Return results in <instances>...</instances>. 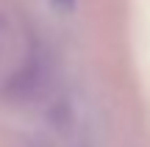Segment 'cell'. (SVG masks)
<instances>
[{
	"mask_svg": "<svg viewBox=\"0 0 150 147\" xmlns=\"http://www.w3.org/2000/svg\"><path fill=\"white\" fill-rule=\"evenodd\" d=\"M3 39H6V20L0 17V47H3Z\"/></svg>",
	"mask_w": 150,
	"mask_h": 147,
	"instance_id": "2",
	"label": "cell"
},
{
	"mask_svg": "<svg viewBox=\"0 0 150 147\" xmlns=\"http://www.w3.org/2000/svg\"><path fill=\"white\" fill-rule=\"evenodd\" d=\"M50 3H53V6H56V8H59V11H70L75 0H50Z\"/></svg>",
	"mask_w": 150,
	"mask_h": 147,
	"instance_id": "1",
	"label": "cell"
}]
</instances>
